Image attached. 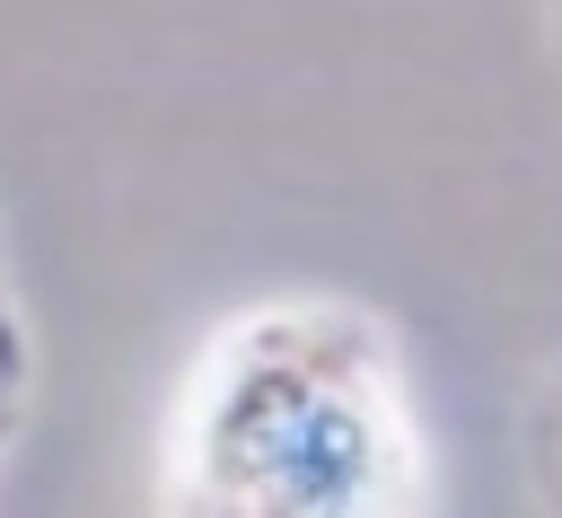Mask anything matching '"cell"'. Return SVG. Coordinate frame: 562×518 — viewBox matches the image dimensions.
Instances as JSON below:
<instances>
[{
    "label": "cell",
    "mask_w": 562,
    "mask_h": 518,
    "mask_svg": "<svg viewBox=\"0 0 562 518\" xmlns=\"http://www.w3.org/2000/svg\"><path fill=\"white\" fill-rule=\"evenodd\" d=\"M544 35H553V61H562V0L544 9Z\"/></svg>",
    "instance_id": "obj_2"
},
{
    "label": "cell",
    "mask_w": 562,
    "mask_h": 518,
    "mask_svg": "<svg viewBox=\"0 0 562 518\" xmlns=\"http://www.w3.org/2000/svg\"><path fill=\"white\" fill-rule=\"evenodd\" d=\"M184 509L220 518H378L422 500V430L378 316L290 299L220 325L176 413Z\"/></svg>",
    "instance_id": "obj_1"
},
{
    "label": "cell",
    "mask_w": 562,
    "mask_h": 518,
    "mask_svg": "<svg viewBox=\"0 0 562 518\" xmlns=\"http://www.w3.org/2000/svg\"><path fill=\"white\" fill-rule=\"evenodd\" d=\"M553 474H562V421H553Z\"/></svg>",
    "instance_id": "obj_3"
}]
</instances>
